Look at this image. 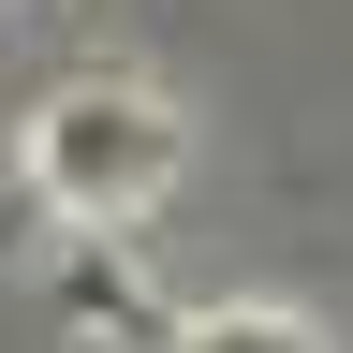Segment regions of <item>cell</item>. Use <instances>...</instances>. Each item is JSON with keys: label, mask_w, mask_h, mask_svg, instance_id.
Here are the masks:
<instances>
[{"label": "cell", "mask_w": 353, "mask_h": 353, "mask_svg": "<svg viewBox=\"0 0 353 353\" xmlns=\"http://www.w3.org/2000/svg\"><path fill=\"white\" fill-rule=\"evenodd\" d=\"M176 353H324V339L294 309H206V324H176Z\"/></svg>", "instance_id": "cell-2"}, {"label": "cell", "mask_w": 353, "mask_h": 353, "mask_svg": "<svg viewBox=\"0 0 353 353\" xmlns=\"http://www.w3.org/2000/svg\"><path fill=\"white\" fill-rule=\"evenodd\" d=\"M30 176H44L59 221L118 236V221H148L176 192V103H148V88H59L30 118Z\"/></svg>", "instance_id": "cell-1"}]
</instances>
